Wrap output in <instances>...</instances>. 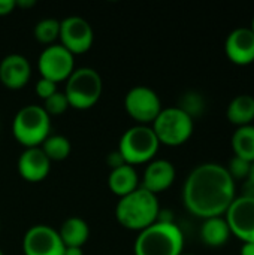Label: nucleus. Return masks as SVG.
Returning a JSON list of instances; mask_svg holds the SVG:
<instances>
[{
  "instance_id": "nucleus-9",
  "label": "nucleus",
  "mask_w": 254,
  "mask_h": 255,
  "mask_svg": "<svg viewBox=\"0 0 254 255\" xmlns=\"http://www.w3.org/2000/svg\"><path fill=\"white\" fill-rule=\"evenodd\" d=\"M37 67L42 78L58 84L66 81L75 70L73 54L61 45H49L40 52Z\"/></svg>"
},
{
  "instance_id": "nucleus-4",
  "label": "nucleus",
  "mask_w": 254,
  "mask_h": 255,
  "mask_svg": "<svg viewBox=\"0 0 254 255\" xmlns=\"http://www.w3.org/2000/svg\"><path fill=\"white\" fill-rule=\"evenodd\" d=\"M51 131V120L42 106L28 105L21 108L12 123L13 137L25 148L40 146Z\"/></svg>"
},
{
  "instance_id": "nucleus-21",
  "label": "nucleus",
  "mask_w": 254,
  "mask_h": 255,
  "mask_svg": "<svg viewBox=\"0 0 254 255\" xmlns=\"http://www.w3.org/2000/svg\"><path fill=\"white\" fill-rule=\"evenodd\" d=\"M232 148L235 157L254 163V126L238 127L232 136Z\"/></svg>"
},
{
  "instance_id": "nucleus-13",
  "label": "nucleus",
  "mask_w": 254,
  "mask_h": 255,
  "mask_svg": "<svg viewBox=\"0 0 254 255\" xmlns=\"http://www.w3.org/2000/svg\"><path fill=\"white\" fill-rule=\"evenodd\" d=\"M225 51L228 58L238 64L247 66L254 61V33L252 28H235L226 39Z\"/></svg>"
},
{
  "instance_id": "nucleus-17",
  "label": "nucleus",
  "mask_w": 254,
  "mask_h": 255,
  "mask_svg": "<svg viewBox=\"0 0 254 255\" xmlns=\"http://www.w3.org/2000/svg\"><path fill=\"white\" fill-rule=\"evenodd\" d=\"M108 185L109 190L120 199L133 193L136 188H139V179L135 167L130 164H123L117 169H112L108 176Z\"/></svg>"
},
{
  "instance_id": "nucleus-33",
  "label": "nucleus",
  "mask_w": 254,
  "mask_h": 255,
  "mask_svg": "<svg viewBox=\"0 0 254 255\" xmlns=\"http://www.w3.org/2000/svg\"><path fill=\"white\" fill-rule=\"evenodd\" d=\"M249 181H252L254 184V163H252V169H250V175H249Z\"/></svg>"
},
{
  "instance_id": "nucleus-6",
  "label": "nucleus",
  "mask_w": 254,
  "mask_h": 255,
  "mask_svg": "<svg viewBox=\"0 0 254 255\" xmlns=\"http://www.w3.org/2000/svg\"><path fill=\"white\" fill-rule=\"evenodd\" d=\"M160 146L154 131L148 126H135L126 130L118 143V152L126 164L135 166L148 163L154 158Z\"/></svg>"
},
{
  "instance_id": "nucleus-14",
  "label": "nucleus",
  "mask_w": 254,
  "mask_h": 255,
  "mask_svg": "<svg viewBox=\"0 0 254 255\" xmlns=\"http://www.w3.org/2000/svg\"><path fill=\"white\" fill-rule=\"evenodd\" d=\"M51 170V161L40 146L25 148L18 158V172L27 182L43 181Z\"/></svg>"
},
{
  "instance_id": "nucleus-22",
  "label": "nucleus",
  "mask_w": 254,
  "mask_h": 255,
  "mask_svg": "<svg viewBox=\"0 0 254 255\" xmlns=\"http://www.w3.org/2000/svg\"><path fill=\"white\" fill-rule=\"evenodd\" d=\"M45 155L49 158V161H61L66 160L72 151L70 142L67 137L61 134H52L45 139V142L40 145Z\"/></svg>"
},
{
  "instance_id": "nucleus-15",
  "label": "nucleus",
  "mask_w": 254,
  "mask_h": 255,
  "mask_svg": "<svg viewBox=\"0 0 254 255\" xmlns=\"http://www.w3.org/2000/svg\"><path fill=\"white\" fill-rule=\"evenodd\" d=\"M31 76L28 60L21 54H9L0 61V82L9 90L25 87Z\"/></svg>"
},
{
  "instance_id": "nucleus-10",
  "label": "nucleus",
  "mask_w": 254,
  "mask_h": 255,
  "mask_svg": "<svg viewBox=\"0 0 254 255\" xmlns=\"http://www.w3.org/2000/svg\"><path fill=\"white\" fill-rule=\"evenodd\" d=\"M64 248L58 230L45 224L30 227L22 238L24 255H64Z\"/></svg>"
},
{
  "instance_id": "nucleus-26",
  "label": "nucleus",
  "mask_w": 254,
  "mask_h": 255,
  "mask_svg": "<svg viewBox=\"0 0 254 255\" xmlns=\"http://www.w3.org/2000/svg\"><path fill=\"white\" fill-rule=\"evenodd\" d=\"M229 175L232 176V179H249L250 175V169H252V163L240 158V157H234L229 163V167H226Z\"/></svg>"
},
{
  "instance_id": "nucleus-23",
  "label": "nucleus",
  "mask_w": 254,
  "mask_h": 255,
  "mask_svg": "<svg viewBox=\"0 0 254 255\" xmlns=\"http://www.w3.org/2000/svg\"><path fill=\"white\" fill-rule=\"evenodd\" d=\"M34 39L43 45H52L60 34V21L55 18H43L34 25Z\"/></svg>"
},
{
  "instance_id": "nucleus-3",
  "label": "nucleus",
  "mask_w": 254,
  "mask_h": 255,
  "mask_svg": "<svg viewBox=\"0 0 254 255\" xmlns=\"http://www.w3.org/2000/svg\"><path fill=\"white\" fill-rule=\"evenodd\" d=\"M184 235L174 221H156L139 232L133 253L135 255H181Z\"/></svg>"
},
{
  "instance_id": "nucleus-7",
  "label": "nucleus",
  "mask_w": 254,
  "mask_h": 255,
  "mask_svg": "<svg viewBox=\"0 0 254 255\" xmlns=\"http://www.w3.org/2000/svg\"><path fill=\"white\" fill-rule=\"evenodd\" d=\"M193 118L178 106L162 109L153 121V131L157 140L166 146H180L193 134Z\"/></svg>"
},
{
  "instance_id": "nucleus-16",
  "label": "nucleus",
  "mask_w": 254,
  "mask_h": 255,
  "mask_svg": "<svg viewBox=\"0 0 254 255\" xmlns=\"http://www.w3.org/2000/svg\"><path fill=\"white\" fill-rule=\"evenodd\" d=\"M175 181V167L168 160H154L151 161L145 172L142 179V188L153 194H159L165 190H168Z\"/></svg>"
},
{
  "instance_id": "nucleus-28",
  "label": "nucleus",
  "mask_w": 254,
  "mask_h": 255,
  "mask_svg": "<svg viewBox=\"0 0 254 255\" xmlns=\"http://www.w3.org/2000/svg\"><path fill=\"white\" fill-rule=\"evenodd\" d=\"M106 163H108V166L111 167V170H112V169H117V167H120V166H123V164H126V161L123 160V157H121V154H120L118 151H114V152L108 154Z\"/></svg>"
},
{
  "instance_id": "nucleus-8",
  "label": "nucleus",
  "mask_w": 254,
  "mask_h": 255,
  "mask_svg": "<svg viewBox=\"0 0 254 255\" xmlns=\"http://www.w3.org/2000/svg\"><path fill=\"white\" fill-rule=\"evenodd\" d=\"M127 114L141 126L153 123L162 112V102L157 93L148 87L138 85L129 90L124 99Z\"/></svg>"
},
{
  "instance_id": "nucleus-5",
  "label": "nucleus",
  "mask_w": 254,
  "mask_h": 255,
  "mask_svg": "<svg viewBox=\"0 0 254 255\" xmlns=\"http://www.w3.org/2000/svg\"><path fill=\"white\" fill-rule=\"evenodd\" d=\"M103 84L97 70L91 67L75 69L66 79L64 94L72 108L85 111L93 108L102 96Z\"/></svg>"
},
{
  "instance_id": "nucleus-12",
  "label": "nucleus",
  "mask_w": 254,
  "mask_h": 255,
  "mask_svg": "<svg viewBox=\"0 0 254 255\" xmlns=\"http://www.w3.org/2000/svg\"><path fill=\"white\" fill-rule=\"evenodd\" d=\"M231 233L246 242H254V197H237L225 214Z\"/></svg>"
},
{
  "instance_id": "nucleus-29",
  "label": "nucleus",
  "mask_w": 254,
  "mask_h": 255,
  "mask_svg": "<svg viewBox=\"0 0 254 255\" xmlns=\"http://www.w3.org/2000/svg\"><path fill=\"white\" fill-rule=\"evenodd\" d=\"M15 7V0H0V16L9 15Z\"/></svg>"
},
{
  "instance_id": "nucleus-1",
  "label": "nucleus",
  "mask_w": 254,
  "mask_h": 255,
  "mask_svg": "<svg viewBox=\"0 0 254 255\" xmlns=\"http://www.w3.org/2000/svg\"><path fill=\"white\" fill-rule=\"evenodd\" d=\"M235 200V181L217 163L196 166L183 188V202L190 214L208 220L226 214Z\"/></svg>"
},
{
  "instance_id": "nucleus-2",
  "label": "nucleus",
  "mask_w": 254,
  "mask_h": 255,
  "mask_svg": "<svg viewBox=\"0 0 254 255\" xmlns=\"http://www.w3.org/2000/svg\"><path fill=\"white\" fill-rule=\"evenodd\" d=\"M160 206L156 194L139 187L133 193L121 197L115 206L117 221L127 230L141 232L159 218Z\"/></svg>"
},
{
  "instance_id": "nucleus-34",
  "label": "nucleus",
  "mask_w": 254,
  "mask_h": 255,
  "mask_svg": "<svg viewBox=\"0 0 254 255\" xmlns=\"http://www.w3.org/2000/svg\"><path fill=\"white\" fill-rule=\"evenodd\" d=\"M252 30H253V33H254V16H253V22H252V27H250Z\"/></svg>"
},
{
  "instance_id": "nucleus-18",
  "label": "nucleus",
  "mask_w": 254,
  "mask_h": 255,
  "mask_svg": "<svg viewBox=\"0 0 254 255\" xmlns=\"http://www.w3.org/2000/svg\"><path fill=\"white\" fill-rule=\"evenodd\" d=\"M58 235L64 244V247H76V248H82L90 236V227L88 224L79 218V217H70L67 218L60 230Z\"/></svg>"
},
{
  "instance_id": "nucleus-35",
  "label": "nucleus",
  "mask_w": 254,
  "mask_h": 255,
  "mask_svg": "<svg viewBox=\"0 0 254 255\" xmlns=\"http://www.w3.org/2000/svg\"><path fill=\"white\" fill-rule=\"evenodd\" d=\"M0 255H3V251H1V250H0Z\"/></svg>"
},
{
  "instance_id": "nucleus-27",
  "label": "nucleus",
  "mask_w": 254,
  "mask_h": 255,
  "mask_svg": "<svg viewBox=\"0 0 254 255\" xmlns=\"http://www.w3.org/2000/svg\"><path fill=\"white\" fill-rule=\"evenodd\" d=\"M34 90H36V94H37L40 99H43V100L48 99V97H51L54 93L58 91V90H57V84L52 82V81H49V79H45V78H40V79L37 81Z\"/></svg>"
},
{
  "instance_id": "nucleus-36",
  "label": "nucleus",
  "mask_w": 254,
  "mask_h": 255,
  "mask_svg": "<svg viewBox=\"0 0 254 255\" xmlns=\"http://www.w3.org/2000/svg\"><path fill=\"white\" fill-rule=\"evenodd\" d=\"M181 255H193V254H184V253H183V254H181Z\"/></svg>"
},
{
  "instance_id": "nucleus-32",
  "label": "nucleus",
  "mask_w": 254,
  "mask_h": 255,
  "mask_svg": "<svg viewBox=\"0 0 254 255\" xmlns=\"http://www.w3.org/2000/svg\"><path fill=\"white\" fill-rule=\"evenodd\" d=\"M34 4H36L34 0H15V6H19V7H31Z\"/></svg>"
},
{
  "instance_id": "nucleus-31",
  "label": "nucleus",
  "mask_w": 254,
  "mask_h": 255,
  "mask_svg": "<svg viewBox=\"0 0 254 255\" xmlns=\"http://www.w3.org/2000/svg\"><path fill=\"white\" fill-rule=\"evenodd\" d=\"M64 255H84V251H82V248L66 247V248H64Z\"/></svg>"
},
{
  "instance_id": "nucleus-11",
  "label": "nucleus",
  "mask_w": 254,
  "mask_h": 255,
  "mask_svg": "<svg viewBox=\"0 0 254 255\" xmlns=\"http://www.w3.org/2000/svg\"><path fill=\"white\" fill-rule=\"evenodd\" d=\"M61 46H64L70 54H84L93 45V28L87 19L82 16H67L60 22Z\"/></svg>"
},
{
  "instance_id": "nucleus-19",
  "label": "nucleus",
  "mask_w": 254,
  "mask_h": 255,
  "mask_svg": "<svg viewBox=\"0 0 254 255\" xmlns=\"http://www.w3.org/2000/svg\"><path fill=\"white\" fill-rule=\"evenodd\" d=\"M231 235L232 233H231L229 224H228L226 218H223V217L208 218L204 221V224L201 227L202 242L213 248H219V247L225 245L229 241Z\"/></svg>"
},
{
  "instance_id": "nucleus-30",
  "label": "nucleus",
  "mask_w": 254,
  "mask_h": 255,
  "mask_svg": "<svg viewBox=\"0 0 254 255\" xmlns=\"http://www.w3.org/2000/svg\"><path fill=\"white\" fill-rule=\"evenodd\" d=\"M241 255H254V242H246L241 248Z\"/></svg>"
},
{
  "instance_id": "nucleus-25",
  "label": "nucleus",
  "mask_w": 254,
  "mask_h": 255,
  "mask_svg": "<svg viewBox=\"0 0 254 255\" xmlns=\"http://www.w3.org/2000/svg\"><path fill=\"white\" fill-rule=\"evenodd\" d=\"M178 108L183 109L187 115H190L193 118L195 115H199L202 112L204 100H202L201 94H198V93H187V94H184L181 105Z\"/></svg>"
},
{
  "instance_id": "nucleus-20",
  "label": "nucleus",
  "mask_w": 254,
  "mask_h": 255,
  "mask_svg": "<svg viewBox=\"0 0 254 255\" xmlns=\"http://www.w3.org/2000/svg\"><path fill=\"white\" fill-rule=\"evenodd\" d=\"M228 120L238 126H252L254 121V97L249 94H241L235 97L228 106Z\"/></svg>"
},
{
  "instance_id": "nucleus-24",
  "label": "nucleus",
  "mask_w": 254,
  "mask_h": 255,
  "mask_svg": "<svg viewBox=\"0 0 254 255\" xmlns=\"http://www.w3.org/2000/svg\"><path fill=\"white\" fill-rule=\"evenodd\" d=\"M42 108L51 117V115H61V114H64L67 111V108H70V105L67 102L66 94L61 93V91H57L51 97L43 100V106Z\"/></svg>"
}]
</instances>
